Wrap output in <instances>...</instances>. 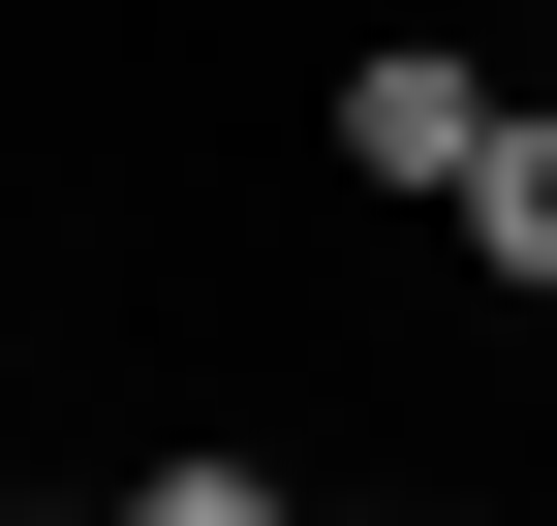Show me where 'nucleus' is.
<instances>
[{
  "mask_svg": "<svg viewBox=\"0 0 557 526\" xmlns=\"http://www.w3.org/2000/svg\"><path fill=\"white\" fill-rule=\"evenodd\" d=\"M341 155H372V186H465V155H496V62L372 32V62H341Z\"/></svg>",
  "mask_w": 557,
  "mask_h": 526,
  "instance_id": "obj_1",
  "label": "nucleus"
},
{
  "mask_svg": "<svg viewBox=\"0 0 557 526\" xmlns=\"http://www.w3.org/2000/svg\"><path fill=\"white\" fill-rule=\"evenodd\" d=\"M465 248H496V279H557V124L496 93V155H465Z\"/></svg>",
  "mask_w": 557,
  "mask_h": 526,
  "instance_id": "obj_2",
  "label": "nucleus"
}]
</instances>
